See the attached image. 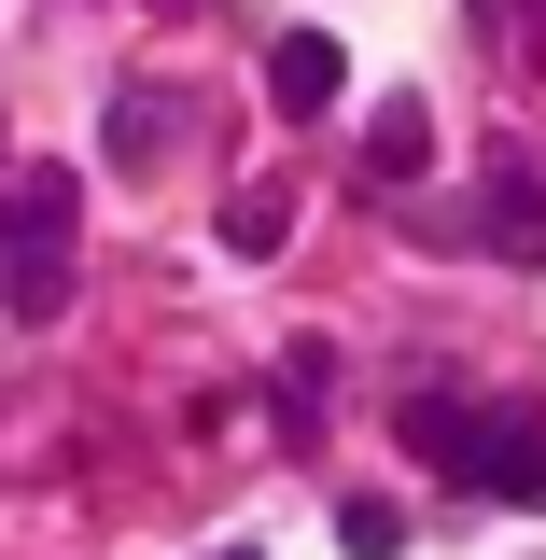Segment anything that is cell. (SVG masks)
Returning a JSON list of instances; mask_svg holds the SVG:
<instances>
[{
    "mask_svg": "<svg viewBox=\"0 0 546 560\" xmlns=\"http://www.w3.org/2000/svg\"><path fill=\"white\" fill-rule=\"evenodd\" d=\"M407 448L434 463V477H463V490H519V504L546 490V407H463V393H420V407H407Z\"/></svg>",
    "mask_w": 546,
    "mask_h": 560,
    "instance_id": "1",
    "label": "cell"
},
{
    "mask_svg": "<svg viewBox=\"0 0 546 560\" xmlns=\"http://www.w3.org/2000/svg\"><path fill=\"white\" fill-rule=\"evenodd\" d=\"M70 224H84V183H70V168H14V197H0V267H57Z\"/></svg>",
    "mask_w": 546,
    "mask_h": 560,
    "instance_id": "2",
    "label": "cell"
},
{
    "mask_svg": "<svg viewBox=\"0 0 546 560\" xmlns=\"http://www.w3.org/2000/svg\"><path fill=\"white\" fill-rule=\"evenodd\" d=\"M337 98H350V57L323 43V28H280V43H267V113H280V127H323Z\"/></svg>",
    "mask_w": 546,
    "mask_h": 560,
    "instance_id": "3",
    "label": "cell"
},
{
    "mask_svg": "<svg viewBox=\"0 0 546 560\" xmlns=\"http://www.w3.org/2000/svg\"><path fill=\"white\" fill-rule=\"evenodd\" d=\"M420 168H434V113H420L407 84H393V98L364 113V197H407Z\"/></svg>",
    "mask_w": 546,
    "mask_h": 560,
    "instance_id": "4",
    "label": "cell"
},
{
    "mask_svg": "<svg viewBox=\"0 0 546 560\" xmlns=\"http://www.w3.org/2000/svg\"><path fill=\"white\" fill-rule=\"evenodd\" d=\"M280 238H294V183H239V197H224V253H239V267H267Z\"/></svg>",
    "mask_w": 546,
    "mask_h": 560,
    "instance_id": "5",
    "label": "cell"
},
{
    "mask_svg": "<svg viewBox=\"0 0 546 560\" xmlns=\"http://www.w3.org/2000/svg\"><path fill=\"white\" fill-rule=\"evenodd\" d=\"M477 224H490V253H546V183H533V168H490Z\"/></svg>",
    "mask_w": 546,
    "mask_h": 560,
    "instance_id": "6",
    "label": "cell"
},
{
    "mask_svg": "<svg viewBox=\"0 0 546 560\" xmlns=\"http://www.w3.org/2000/svg\"><path fill=\"white\" fill-rule=\"evenodd\" d=\"M113 154H127V168H154V154H169V140H183V98H113Z\"/></svg>",
    "mask_w": 546,
    "mask_h": 560,
    "instance_id": "7",
    "label": "cell"
},
{
    "mask_svg": "<svg viewBox=\"0 0 546 560\" xmlns=\"http://www.w3.org/2000/svg\"><path fill=\"white\" fill-rule=\"evenodd\" d=\"M337 547H350V560H393V547H407V518H393L379 490H350V504H337Z\"/></svg>",
    "mask_w": 546,
    "mask_h": 560,
    "instance_id": "8",
    "label": "cell"
},
{
    "mask_svg": "<svg viewBox=\"0 0 546 560\" xmlns=\"http://www.w3.org/2000/svg\"><path fill=\"white\" fill-rule=\"evenodd\" d=\"M0 308H14V323H57L70 308V253L57 267H0Z\"/></svg>",
    "mask_w": 546,
    "mask_h": 560,
    "instance_id": "9",
    "label": "cell"
},
{
    "mask_svg": "<svg viewBox=\"0 0 546 560\" xmlns=\"http://www.w3.org/2000/svg\"><path fill=\"white\" fill-rule=\"evenodd\" d=\"M280 393H294V420H309L323 393H337V350H323V337H294V350H280Z\"/></svg>",
    "mask_w": 546,
    "mask_h": 560,
    "instance_id": "10",
    "label": "cell"
},
{
    "mask_svg": "<svg viewBox=\"0 0 546 560\" xmlns=\"http://www.w3.org/2000/svg\"><path fill=\"white\" fill-rule=\"evenodd\" d=\"M154 14H197V0H154Z\"/></svg>",
    "mask_w": 546,
    "mask_h": 560,
    "instance_id": "11",
    "label": "cell"
},
{
    "mask_svg": "<svg viewBox=\"0 0 546 560\" xmlns=\"http://www.w3.org/2000/svg\"><path fill=\"white\" fill-rule=\"evenodd\" d=\"M210 560H253V547H210Z\"/></svg>",
    "mask_w": 546,
    "mask_h": 560,
    "instance_id": "12",
    "label": "cell"
}]
</instances>
